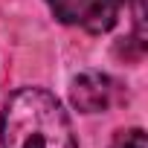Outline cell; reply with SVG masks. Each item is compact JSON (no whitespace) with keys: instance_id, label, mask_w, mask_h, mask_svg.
<instances>
[{"instance_id":"obj_1","label":"cell","mask_w":148,"mask_h":148,"mask_svg":"<svg viewBox=\"0 0 148 148\" xmlns=\"http://www.w3.org/2000/svg\"><path fill=\"white\" fill-rule=\"evenodd\" d=\"M3 148H79L61 102L41 87H21L0 113Z\"/></svg>"},{"instance_id":"obj_2","label":"cell","mask_w":148,"mask_h":148,"mask_svg":"<svg viewBox=\"0 0 148 148\" xmlns=\"http://www.w3.org/2000/svg\"><path fill=\"white\" fill-rule=\"evenodd\" d=\"M61 23L84 26L87 32H108L116 23L113 0H47Z\"/></svg>"},{"instance_id":"obj_3","label":"cell","mask_w":148,"mask_h":148,"mask_svg":"<svg viewBox=\"0 0 148 148\" xmlns=\"http://www.w3.org/2000/svg\"><path fill=\"white\" fill-rule=\"evenodd\" d=\"M70 102L82 113H99L110 105V79L102 73H82L73 79Z\"/></svg>"},{"instance_id":"obj_4","label":"cell","mask_w":148,"mask_h":148,"mask_svg":"<svg viewBox=\"0 0 148 148\" xmlns=\"http://www.w3.org/2000/svg\"><path fill=\"white\" fill-rule=\"evenodd\" d=\"M110 148H145V131L142 128L116 131L113 139H110Z\"/></svg>"}]
</instances>
